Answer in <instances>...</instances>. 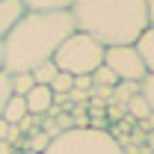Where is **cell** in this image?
I'll list each match as a JSON object with an SVG mask.
<instances>
[{
  "label": "cell",
  "mask_w": 154,
  "mask_h": 154,
  "mask_svg": "<svg viewBox=\"0 0 154 154\" xmlns=\"http://www.w3.org/2000/svg\"><path fill=\"white\" fill-rule=\"evenodd\" d=\"M74 18L68 9L38 12L27 9L24 18L3 36V71H33L38 62L54 59L57 48L74 33Z\"/></svg>",
  "instance_id": "6da1fadb"
},
{
  "label": "cell",
  "mask_w": 154,
  "mask_h": 154,
  "mask_svg": "<svg viewBox=\"0 0 154 154\" xmlns=\"http://www.w3.org/2000/svg\"><path fill=\"white\" fill-rule=\"evenodd\" d=\"M68 12L77 30L98 38L104 48L134 45L148 27L145 0H74Z\"/></svg>",
  "instance_id": "7a4b0ae2"
},
{
  "label": "cell",
  "mask_w": 154,
  "mask_h": 154,
  "mask_svg": "<svg viewBox=\"0 0 154 154\" xmlns=\"http://www.w3.org/2000/svg\"><path fill=\"white\" fill-rule=\"evenodd\" d=\"M54 65L59 71H68V74H92L98 65H104V45L92 38L89 33H80L74 30L71 36L65 38L54 54Z\"/></svg>",
  "instance_id": "3957f363"
},
{
  "label": "cell",
  "mask_w": 154,
  "mask_h": 154,
  "mask_svg": "<svg viewBox=\"0 0 154 154\" xmlns=\"http://www.w3.org/2000/svg\"><path fill=\"white\" fill-rule=\"evenodd\" d=\"M45 154H125L110 131H92V128H68L59 131Z\"/></svg>",
  "instance_id": "277c9868"
},
{
  "label": "cell",
  "mask_w": 154,
  "mask_h": 154,
  "mask_svg": "<svg viewBox=\"0 0 154 154\" xmlns=\"http://www.w3.org/2000/svg\"><path fill=\"white\" fill-rule=\"evenodd\" d=\"M104 65L113 71L119 80H142L148 74L145 65H142V57L134 45H110L104 48Z\"/></svg>",
  "instance_id": "5b68a950"
},
{
  "label": "cell",
  "mask_w": 154,
  "mask_h": 154,
  "mask_svg": "<svg viewBox=\"0 0 154 154\" xmlns=\"http://www.w3.org/2000/svg\"><path fill=\"white\" fill-rule=\"evenodd\" d=\"M24 104H27V113L30 116H45L54 110V89L51 86H42V83H33V89L24 95Z\"/></svg>",
  "instance_id": "8992f818"
},
{
  "label": "cell",
  "mask_w": 154,
  "mask_h": 154,
  "mask_svg": "<svg viewBox=\"0 0 154 154\" xmlns=\"http://www.w3.org/2000/svg\"><path fill=\"white\" fill-rule=\"evenodd\" d=\"M24 12H27V6H24V0H0V42L3 36L24 18Z\"/></svg>",
  "instance_id": "52a82bcc"
},
{
  "label": "cell",
  "mask_w": 154,
  "mask_h": 154,
  "mask_svg": "<svg viewBox=\"0 0 154 154\" xmlns=\"http://www.w3.org/2000/svg\"><path fill=\"white\" fill-rule=\"evenodd\" d=\"M134 48L139 51V57H142L145 71L154 74V30H151V27H145V30L139 33V38L134 42Z\"/></svg>",
  "instance_id": "ba28073f"
},
{
  "label": "cell",
  "mask_w": 154,
  "mask_h": 154,
  "mask_svg": "<svg viewBox=\"0 0 154 154\" xmlns=\"http://www.w3.org/2000/svg\"><path fill=\"white\" fill-rule=\"evenodd\" d=\"M27 113V104H24V95H12L9 101H6V107H3V119L9 122V125H18Z\"/></svg>",
  "instance_id": "9c48e42d"
},
{
  "label": "cell",
  "mask_w": 154,
  "mask_h": 154,
  "mask_svg": "<svg viewBox=\"0 0 154 154\" xmlns=\"http://www.w3.org/2000/svg\"><path fill=\"white\" fill-rule=\"evenodd\" d=\"M51 89H54V101H62V98L74 89V74H68V71H57V77L51 80Z\"/></svg>",
  "instance_id": "30bf717a"
},
{
  "label": "cell",
  "mask_w": 154,
  "mask_h": 154,
  "mask_svg": "<svg viewBox=\"0 0 154 154\" xmlns=\"http://www.w3.org/2000/svg\"><path fill=\"white\" fill-rule=\"evenodd\" d=\"M134 95H139V83L136 80H119L113 86V101L116 104H128Z\"/></svg>",
  "instance_id": "8fae6325"
},
{
  "label": "cell",
  "mask_w": 154,
  "mask_h": 154,
  "mask_svg": "<svg viewBox=\"0 0 154 154\" xmlns=\"http://www.w3.org/2000/svg\"><path fill=\"white\" fill-rule=\"evenodd\" d=\"M9 83H12V95H27L36 80H33V71H12Z\"/></svg>",
  "instance_id": "7c38bea8"
},
{
  "label": "cell",
  "mask_w": 154,
  "mask_h": 154,
  "mask_svg": "<svg viewBox=\"0 0 154 154\" xmlns=\"http://www.w3.org/2000/svg\"><path fill=\"white\" fill-rule=\"evenodd\" d=\"M24 6L38 12H57V9H71L74 0H24Z\"/></svg>",
  "instance_id": "4fadbf2b"
},
{
  "label": "cell",
  "mask_w": 154,
  "mask_h": 154,
  "mask_svg": "<svg viewBox=\"0 0 154 154\" xmlns=\"http://www.w3.org/2000/svg\"><path fill=\"white\" fill-rule=\"evenodd\" d=\"M57 65H54V59H45V62H38L36 68H33V80L42 83V86H51V80L57 77Z\"/></svg>",
  "instance_id": "5bb4252c"
},
{
  "label": "cell",
  "mask_w": 154,
  "mask_h": 154,
  "mask_svg": "<svg viewBox=\"0 0 154 154\" xmlns=\"http://www.w3.org/2000/svg\"><path fill=\"white\" fill-rule=\"evenodd\" d=\"M125 110H128V119H139V122L151 116V110H148V101H145L142 95H134L128 104H125Z\"/></svg>",
  "instance_id": "9a60e30c"
},
{
  "label": "cell",
  "mask_w": 154,
  "mask_h": 154,
  "mask_svg": "<svg viewBox=\"0 0 154 154\" xmlns=\"http://www.w3.org/2000/svg\"><path fill=\"white\" fill-rule=\"evenodd\" d=\"M51 139H54L51 134L36 131V134H27V136H24V145H21V148H30V151H36V154H45V148L51 145Z\"/></svg>",
  "instance_id": "2e32d148"
},
{
  "label": "cell",
  "mask_w": 154,
  "mask_h": 154,
  "mask_svg": "<svg viewBox=\"0 0 154 154\" xmlns=\"http://www.w3.org/2000/svg\"><path fill=\"white\" fill-rule=\"evenodd\" d=\"M139 95L148 101V110L154 113V74H145L139 80Z\"/></svg>",
  "instance_id": "e0dca14e"
},
{
  "label": "cell",
  "mask_w": 154,
  "mask_h": 154,
  "mask_svg": "<svg viewBox=\"0 0 154 154\" xmlns=\"http://www.w3.org/2000/svg\"><path fill=\"white\" fill-rule=\"evenodd\" d=\"M12 98V83H9V71H0V119H3V107Z\"/></svg>",
  "instance_id": "ac0fdd59"
},
{
  "label": "cell",
  "mask_w": 154,
  "mask_h": 154,
  "mask_svg": "<svg viewBox=\"0 0 154 154\" xmlns=\"http://www.w3.org/2000/svg\"><path fill=\"white\" fill-rule=\"evenodd\" d=\"M145 18H148V27L154 30V0H145Z\"/></svg>",
  "instance_id": "d6986e66"
},
{
  "label": "cell",
  "mask_w": 154,
  "mask_h": 154,
  "mask_svg": "<svg viewBox=\"0 0 154 154\" xmlns=\"http://www.w3.org/2000/svg\"><path fill=\"white\" fill-rule=\"evenodd\" d=\"M18 148L12 145V142H6V139H0V154H15Z\"/></svg>",
  "instance_id": "ffe728a7"
},
{
  "label": "cell",
  "mask_w": 154,
  "mask_h": 154,
  "mask_svg": "<svg viewBox=\"0 0 154 154\" xmlns=\"http://www.w3.org/2000/svg\"><path fill=\"white\" fill-rule=\"evenodd\" d=\"M145 148H151V151H154V128L145 134Z\"/></svg>",
  "instance_id": "44dd1931"
},
{
  "label": "cell",
  "mask_w": 154,
  "mask_h": 154,
  "mask_svg": "<svg viewBox=\"0 0 154 154\" xmlns=\"http://www.w3.org/2000/svg\"><path fill=\"white\" fill-rule=\"evenodd\" d=\"M0 71H3V45H0Z\"/></svg>",
  "instance_id": "7402d4cb"
},
{
  "label": "cell",
  "mask_w": 154,
  "mask_h": 154,
  "mask_svg": "<svg viewBox=\"0 0 154 154\" xmlns=\"http://www.w3.org/2000/svg\"><path fill=\"white\" fill-rule=\"evenodd\" d=\"M18 154H36V151H30V148H24V151H18Z\"/></svg>",
  "instance_id": "603a6c76"
}]
</instances>
